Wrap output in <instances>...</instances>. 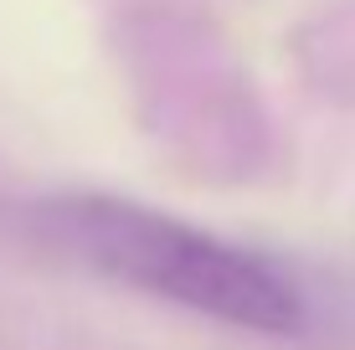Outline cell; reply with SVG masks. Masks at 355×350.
<instances>
[{
    "mask_svg": "<svg viewBox=\"0 0 355 350\" xmlns=\"http://www.w3.org/2000/svg\"><path fill=\"white\" fill-rule=\"evenodd\" d=\"M36 237L103 279L252 335H299L304 294L268 258L108 191H67L31 207Z\"/></svg>",
    "mask_w": 355,
    "mask_h": 350,
    "instance_id": "obj_1",
    "label": "cell"
}]
</instances>
